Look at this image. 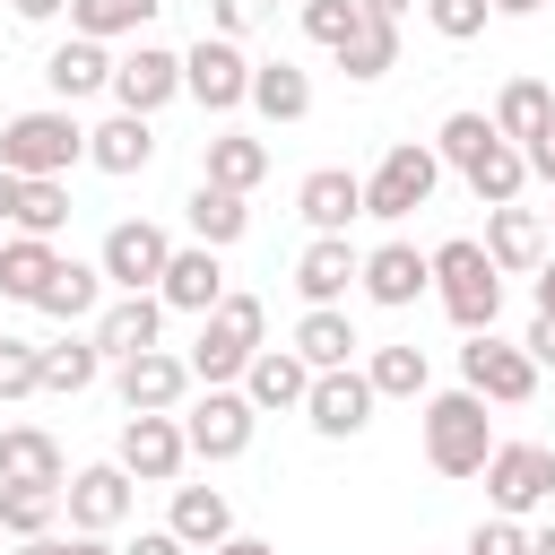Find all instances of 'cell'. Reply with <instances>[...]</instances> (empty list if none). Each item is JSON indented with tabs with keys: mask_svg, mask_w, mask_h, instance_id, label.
Masks as SVG:
<instances>
[{
	"mask_svg": "<svg viewBox=\"0 0 555 555\" xmlns=\"http://www.w3.org/2000/svg\"><path fill=\"white\" fill-rule=\"evenodd\" d=\"M78 156H87V130L69 104H35V113L0 121V173H17V182H69Z\"/></svg>",
	"mask_w": 555,
	"mask_h": 555,
	"instance_id": "6da1fadb",
	"label": "cell"
},
{
	"mask_svg": "<svg viewBox=\"0 0 555 555\" xmlns=\"http://www.w3.org/2000/svg\"><path fill=\"white\" fill-rule=\"evenodd\" d=\"M260 330H269V304L260 295H234L225 286V304L199 321V338L182 347V364H191V382H208V390H234L243 382V364L260 356Z\"/></svg>",
	"mask_w": 555,
	"mask_h": 555,
	"instance_id": "7a4b0ae2",
	"label": "cell"
},
{
	"mask_svg": "<svg viewBox=\"0 0 555 555\" xmlns=\"http://www.w3.org/2000/svg\"><path fill=\"white\" fill-rule=\"evenodd\" d=\"M425 269H434V295H442V312H451L468 338H477V330H494V312H503V278H494L486 243L451 234V243H434V251H425Z\"/></svg>",
	"mask_w": 555,
	"mask_h": 555,
	"instance_id": "3957f363",
	"label": "cell"
},
{
	"mask_svg": "<svg viewBox=\"0 0 555 555\" xmlns=\"http://www.w3.org/2000/svg\"><path fill=\"white\" fill-rule=\"evenodd\" d=\"M416 425H425V468L434 477H477L486 451H494V425H486V399L477 390H434Z\"/></svg>",
	"mask_w": 555,
	"mask_h": 555,
	"instance_id": "277c9868",
	"label": "cell"
},
{
	"mask_svg": "<svg viewBox=\"0 0 555 555\" xmlns=\"http://www.w3.org/2000/svg\"><path fill=\"white\" fill-rule=\"evenodd\" d=\"M434 182H442V156H434L425 139H399V147L364 173V217L399 225V217H416V208L434 199Z\"/></svg>",
	"mask_w": 555,
	"mask_h": 555,
	"instance_id": "5b68a950",
	"label": "cell"
},
{
	"mask_svg": "<svg viewBox=\"0 0 555 555\" xmlns=\"http://www.w3.org/2000/svg\"><path fill=\"white\" fill-rule=\"evenodd\" d=\"M477 477H486V494H494V520H520V512L555 503V451H546V442H494Z\"/></svg>",
	"mask_w": 555,
	"mask_h": 555,
	"instance_id": "8992f818",
	"label": "cell"
},
{
	"mask_svg": "<svg viewBox=\"0 0 555 555\" xmlns=\"http://www.w3.org/2000/svg\"><path fill=\"white\" fill-rule=\"evenodd\" d=\"M165 260H173V234H165L156 217H121V225L104 234V251H95L104 286H121V295H156Z\"/></svg>",
	"mask_w": 555,
	"mask_h": 555,
	"instance_id": "52a82bcc",
	"label": "cell"
},
{
	"mask_svg": "<svg viewBox=\"0 0 555 555\" xmlns=\"http://www.w3.org/2000/svg\"><path fill=\"white\" fill-rule=\"evenodd\" d=\"M251 434H260V408H251L243 390H199V399L182 408V442H191V460H243Z\"/></svg>",
	"mask_w": 555,
	"mask_h": 555,
	"instance_id": "ba28073f",
	"label": "cell"
},
{
	"mask_svg": "<svg viewBox=\"0 0 555 555\" xmlns=\"http://www.w3.org/2000/svg\"><path fill=\"white\" fill-rule=\"evenodd\" d=\"M460 390H477L486 408H520L529 390H538V364L512 347V338H494V330H477L468 347H460Z\"/></svg>",
	"mask_w": 555,
	"mask_h": 555,
	"instance_id": "9c48e42d",
	"label": "cell"
},
{
	"mask_svg": "<svg viewBox=\"0 0 555 555\" xmlns=\"http://www.w3.org/2000/svg\"><path fill=\"white\" fill-rule=\"evenodd\" d=\"M182 95H191L199 113H234V104L251 95V61H243V43L199 35V43L182 52Z\"/></svg>",
	"mask_w": 555,
	"mask_h": 555,
	"instance_id": "30bf717a",
	"label": "cell"
},
{
	"mask_svg": "<svg viewBox=\"0 0 555 555\" xmlns=\"http://www.w3.org/2000/svg\"><path fill=\"white\" fill-rule=\"evenodd\" d=\"M173 95H182V52H165V43H130V52L113 61V104H121V113L156 121Z\"/></svg>",
	"mask_w": 555,
	"mask_h": 555,
	"instance_id": "8fae6325",
	"label": "cell"
},
{
	"mask_svg": "<svg viewBox=\"0 0 555 555\" xmlns=\"http://www.w3.org/2000/svg\"><path fill=\"white\" fill-rule=\"evenodd\" d=\"M113 390H121L130 416H173V408L191 399V364H182L173 347H147V356H121V364H113Z\"/></svg>",
	"mask_w": 555,
	"mask_h": 555,
	"instance_id": "7c38bea8",
	"label": "cell"
},
{
	"mask_svg": "<svg viewBox=\"0 0 555 555\" xmlns=\"http://www.w3.org/2000/svg\"><path fill=\"white\" fill-rule=\"evenodd\" d=\"M304 425H312L321 442H356V434L373 425V382H364L356 364L312 373V390H304Z\"/></svg>",
	"mask_w": 555,
	"mask_h": 555,
	"instance_id": "4fadbf2b",
	"label": "cell"
},
{
	"mask_svg": "<svg viewBox=\"0 0 555 555\" xmlns=\"http://www.w3.org/2000/svg\"><path fill=\"white\" fill-rule=\"evenodd\" d=\"M113 460H121V477L139 486H173L182 477V460H191V442H182V416H130L121 425V442H113Z\"/></svg>",
	"mask_w": 555,
	"mask_h": 555,
	"instance_id": "5bb4252c",
	"label": "cell"
},
{
	"mask_svg": "<svg viewBox=\"0 0 555 555\" xmlns=\"http://www.w3.org/2000/svg\"><path fill=\"white\" fill-rule=\"evenodd\" d=\"M61 512H69V529H78V538H113V529L130 520V477H121V460L78 468V477L61 486Z\"/></svg>",
	"mask_w": 555,
	"mask_h": 555,
	"instance_id": "9a60e30c",
	"label": "cell"
},
{
	"mask_svg": "<svg viewBox=\"0 0 555 555\" xmlns=\"http://www.w3.org/2000/svg\"><path fill=\"white\" fill-rule=\"evenodd\" d=\"M356 286H364L382 312H408L416 295H434V269H425V251H416V243H373V251H364V269H356Z\"/></svg>",
	"mask_w": 555,
	"mask_h": 555,
	"instance_id": "2e32d148",
	"label": "cell"
},
{
	"mask_svg": "<svg viewBox=\"0 0 555 555\" xmlns=\"http://www.w3.org/2000/svg\"><path fill=\"white\" fill-rule=\"evenodd\" d=\"M156 304L208 321V312L225 304V269H217V251H208V243H173V260H165V278H156Z\"/></svg>",
	"mask_w": 555,
	"mask_h": 555,
	"instance_id": "e0dca14e",
	"label": "cell"
},
{
	"mask_svg": "<svg viewBox=\"0 0 555 555\" xmlns=\"http://www.w3.org/2000/svg\"><path fill=\"white\" fill-rule=\"evenodd\" d=\"M156 330H165V304H156V295H113V304L87 321V338H95V356H104V364L147 356V347H156Z\"/></svg>",
	"mask_w": 555,
	"mask_h": 555,
	"instance_id": "ac0fdd59",
	"label": "cell"
},
{
	"mask_svg": "<svg viewBox=\"0 0 555 555\" xmlns=\"http://www.w3.org/2000/svg\"><path fill=\"white\" fill-rule=\"evenodd\" d=\"M486 260H494V278H529L538 260H546V217L538 208H486Z\"/></svg>",
	"mask_w": 555,
	"mask_h": 555,
	"instance_id": "d6986e66",
	"label": "cell"
},
{
	"mask_svg": "<svg viewBox=\"0 0 555 555\" xmlns=\"http://www.w3.org/2000/svg\"><path fill=\"white\" fill-rule=\"evenodd\" d=\"M486 121H494V139H512V147L529 156V147L555 130V87H546V78H503V95H494Z\"/></svg>",
	"mask_w": 555,
	"mask_h": 555,
	"instance_id": "ffe728a7",
	"label": "cell"
},
{
	"mask_svg": "<svg viewBox=\"0 0 555 555\" xmlns=\"http://www.w3.org/2000/svg\"><path fill=\"white\" fill-rule=\"evenodd\" d=\"M295 208H304V225H312V234H347V225L364 217V182H356L347 165H321V173H304V182H295Z\"/></svg>",
	"mask_w": 555,
	"mask_h": 555,
	"instance_id": "44dd1931",
	"label": "cell"
},
{
	"mask_svg": "<svg viewBox=\"0 0 555 555\" xmlns=\"http://www.w3.org/2000/svg\"><path fill=\"white\" fill-rule=\"evenodd\" d=\"M0 486H69V460H61V442L43 434V425H9L0 434Z\"/></svg>",
	"mask_w": 555,
	"mask_h": 555,
	"instance_id": "7402d4cb",
	"label": "cell"
},
{
	"mask_svg": "<svg viewBox=\"0 0 555 555\" xmlns=\"http://www.w3.org/2000/svg\"><path fill=\"white\" fill-rule=\"evenodd\" d=\"M43 87H52V104L104 95V87H113V52H104V43H87V35H69V43H52V61H43Z\"/></svg>",
	"mask_w": 555,
	"mask_h": 555,
	"instance_id": "603a6c76",
	"label": "cell"
},
{
	"mask_svg": "<svg viewBox=\"0 0 555 555\" xmlns=\"http://www.w3.org/2000/svg\"><path fill=\"white\" fill-rule=\"evenodd\" d=\"M356 269H364V251H356L347 234H312L304 260H295V286H304V304H338V295L356 286Z\"/></svg>",
	"mask_w": 555,
	"mask_h": 555,
	"instance_id": "cb8c5ba5",
	"label": "cell"
},
{
	"mask_svg": "<svg viewBox=\"0 0 555 555\" xmlns=\"http://www.w3.org/2000/svg\"><path fill=\"white\" fill-rule=\"evenodd\" d=\"M304 390H312V364L295 356V347H260L251 364H243V399L269 416V408H304Z\"/></svg>",
	"mask_w": 555,
	"mask_h": 555,
	"instance_id": "d4e9b609",
	"label": "cell"
},
{
	"mask_svg": "<svg viewBox=\"0 0 555 555\" xmlns=\"http://www.w3.org/2000/svg\"><path fill=\"white\" fill-rule=\"evenodd\" d=\"M87 165H95V173H147V165H156V130H147L139 113H113V121L87 130Z\"/></svg>",
	"mask_w": 555,
	"mask_h": 555,
	"instance_id": "484cf974",
	"label": "cell"
},
{
	"mask_svg": "<svg viewBox=\"0 0 555 555\" xmlns=\"http://www.w3.org/2000/svg\"><path fill=\"white\" fill-rule=\"evenodd\" d=\"M260 173H269V139H243V130H225V139H208L199 147V182H217V191H260Z\"/></svg>",
	"mask_w": 555,
	"mask_h": 555,
	"instance_id": "4316f807",
	"label": "cell"
},
{
	"mask_svg": "<svg viewBox=\"0 0 555 555\" xmlns=\"http://www.w3.org/2000/svg\"><path fill=\"white\" fill-rule=\"evenodd\" d=\"M35 312H43V321H95V312H104V269H95V260H61V269L43 278V295H35Z\"/></svg>",
	"mask_w": 555,
	"mask_h": 555,
	"instance_id": "83f0119b",
	"label": "cell"
},
{
	"mask_svg": "<svg viewBox=\"0 0 555 555\" xmlns=\"http://www.w3.org/2000/svg\"><path fill=\"white\" fill-rule=\"evenodd\" d=\"M356 347H364V338H356V321H347L338 304H312V312L295 321V356H304L312 373H338V364H356Z\"/></svg>",
	"mask_w": 555,
	"mask_h": 555,
	"instance_id": "f1b7e54d",
	"label": "cell"
},
{
	"mask_svg": "<svg viewBox=\"0 0 555 555\" xmlns=\"http://www.w3.org/2000/svg\"><path fill=\"white\" fill-rule=\"evenodd\" d=\"M165 529H173L182 546H225V538H234V503H225L217 486H173Z\"/></svg>",
	"mask_w": 555,
	"mask_h": 555,
	"instance_id": "f546056e",
	"label": "cell"
},
{
	"mask_svg": "<svg viewBox=\"0 0 555 555\" xmlns=\"http://www.w3.org/2000/svg\"><path fill=\"white\" fill-rule=\"evenodd\" d=\"M260 121H304L312 113V78L295 61H251V95H243Z\"/></svg>",
	"mask_w": 555,
	"mask_h": 555,
	"instance_id": "4dcf8cb0",
	"label": "cell"
},
{
	"mask_svg": "<svg viewBox=\"0 0 555 555\" xmlns=\"http://www.w3.org/2000/svg\"><path fill=\"white\" fill-rule=\"evenodd\" d=\"M182 217H191V243H208V251H225V243H243V225H251V208H243V191H217V182H199V191L182 199Z\"/></svg>",
	"mask_w": 555,
	"mask_h": 555,
	"instance_id": "1f68e13d",
	"label": "cell"
},
{
	"mask_svg": "<svg viewBox=\"0 0 555 555\" xmlns=\"http://www.w3.org/2000/svg\"><path fill=\"white\" fill-rule=\"evenodd\" d=\"M52 269H61L52 243H35V234H9V243H0V295H9V304H35Z\"/></svg>",
	"mask_w": 555,
	"mask_h": 555,
	"instance_id": "d6a6232c",
	"label": "cell"
},
{
	"mask_svg": "<svg viewBox=\"0 0 555 555\" xmlns=\"http://www.w3.org/2000/svg\"><path fill=\"white\" fill-rule=\"evenodd\" d=\"M147 17H165V0H69V35H87V43L139 35Z\"/></svg>",
	"mask_w": 555,
	"mask_h": 555,
	"instance_id": "836d02e7",
	"label": "cell"
},
{
	"mask_svg": "<svg viewBox=\"0 0 555 555\" xmlns=\"http://www.w3.org/2000/svg\"><path fill=\"white\" fill-rule=\"evenodd\" d=\"M520 182H529V156H520L512 139H494V147L468 165V191H477L486 208H512V199H520Z\"/></svg>",
	"mask_w": 555,
	"mask_h": 555,
	"instance_id": "e575fe53",
	"label": "cell"
},
{
	"mask_svg": "<svg viewBox=\"0 0 555 555\" xmlns=\"http://www.w3.org/2000/svg\"><path fill=\"white\" fill-rule=\"evenodd\" d=\"M364 382H373V399H425V347H373L364 356Z\"/></svg>",
	"mask_w": 555,
	"mask_h": 555,
	"instance_id": "d590c367",
	"label": "cell"
},
{
	"mask_svg": "<svg viewBox=\"0 0 555 555\" xmlns=\"http://www.w3.org/2000/svg\"><path fill=\"white\" fill-rule=\"evenodd\" d=\"M52 520H61V494L52 486H0V538H52Z\"/></svg>",
	"mask_w": 555,
	"mask_h": 555,
	"instance_id": "8d00e7d4",
	"label": "cell"
},
{
	"mask_svg": "<svg viewBox=\"0 0 555 555\" xmlns=\"http://www.w3.org/2000/svg\"><path fill=\"white\" fill-rule=\"evenodd\" d=\"M347 78H382V69H399V26H382V17H364L338 52H330Z\"/></svg>",
	"mask_w": 555,
	"mask_h": 555,
	"instance_id": "74e56055",
	"label": "cell"
},
{
	"mask_svg": "<svg viewBox=\"0 0 555 555\" xmlns=\"http://www.w3.org/2000/svg\"><path fill=\"white\" fill-rule=\"evenodd\" d=\"M17 234H35V243H52L61 225H69V182H17V217H9Z\"/></svg>",
	"mask_w": 555,
	"mask_h": 555,
	"instance_id": "f35d334b",
	"label": "cell"
},
{
	"mask_svg": "<svg viewBox=\"0 0 555 555\" xmlns=\"http://www.w3.org/2000/svg\"><path fill=\"white\" fill-rule=\"evenodd\" d=\"M104 373V356H95V338H61V347H43V390H61V399H78L87 382Z\"/></svg>",
	"mask_w": 555,
	"mask_h": 555,
	"instance_id": "ab89813d",
	"label": "cell"
},
{
	"mask_svg": "<svg viewBox=\"0 0 555 555\" xmlns=\"http://www.w3.org/2000/svg\"><path fill=\"white\" fill-rule=\"evenodd\" d=\"M486 147H494V121H486V113H442V130H434V156H442V165L468 173Z\"/></svg>",
	"mask_w": 555,
	"mask_h": 555,
	"instance_id": "60d3db41",
	"label": "cell"
},
{
	"mask_svg": "<svg viewBox=\"0 0 555 555\" xmlns=\"http://www.w3.org/2000/svg\"><path fill=\"white\" fill-rule=\"evenodd\" d=\"M26 390H43V347L0 330V399H26Z\"/></svg>",
	"mask_w": 555,
	"mask_h": 555,
	"instance_id": "b9f144b4",
	"label": "cell"
},
{
	"mask_svg": "<svg viewBox=\"0 0 555 555\" xmlns=\"http://www.w3.org/2000/svg\"><path fill=\"white\" fill-rule=\"evenodd\" d=\"M356 26H364V9H356V0H304V35H312L321 52H338Z\"/></svg>",
	"mask_w": 555,
	"mask_h": 555,
	"instance_id": "7bdbcfd3",
	"label": "cell"
},
{
	"mask_svg": "<svg viewBox=\"0 0 555 555\" xmlns=\"http://www.w3.org/2000/svg\"><path fill=\"white\" fill-rule=\"evenodd\" d=\"M425 17H434V35H442V43H468V35H486V17H494V9H486V0H425Z\"/></svg>",
	"mask_w": 555,
	"mask_h": 555,
	"instance_id": "ee69618b",
	"label": "cell"
},
{
	"mask_svg": "<svg viewBox=\"0 0 555 555\" xmlns=\"http://www.w3.org/2000/svg\"><path fill=\"white\" fill-rule=\"evenodd\" d=\"M208 17H217V35H225V43H243L251 26H269V17H278V0H208Z\"/></svg>",
	"mask_w": 555,
	"mask_h": 555,
	"instance_id": "f6af8a7d",
	"label": "cell"
},
{
	"mask_svg": "<svg viewBox=\"0 0 555 555\" xmlns=\"http://www.w3.org/2000/svg\"><path fill=\"white\" fill-rule=\"evenodd\" d=\"M460 555H529V529H520V520H477Z\"/></svg>",
	"mask_w": 555,
	"mask_h": 555,
	"instance_id": "bcb514c9",
	"label": "cell"
},
{
	"mask_svg": "<svg viewBox=\"0 0 555 555\" xmlns=\"http://www.w3.org/2000/svg\"><path fill=\"white\" fill-rule=\"evenodd\" d=\"M520 356H529V364H555V321H546V312L529 321V338H520Z\"/></svg>",
	"mask_w": 555,
	"mask_h": 555,
	"instance_id": "7dc6e473",
	"label": "cell"
},
{
	"mask_svg": "<svg viewBox=\"0 0 555 555\" xmlns=\"http://www.w3.org/2000/svg\"><path fill=\"white\" fill-rule=\"evenodd\" d=\"M121 555H191V546H182V538H173V529H139V538H130V546H121Z\"/></svg>",
	"mask_w": 555,
	"mask_h": 555,
	"instance_id": "c3c4849f",
	"label": "cell"
},
{
	"mask_svg": "<svg viewBox=\"0 0 555 555\" xmlns=\"http://www.w3.org/2000/svg\"><path fill=\"white\" fill-rule=\"evenodd\" d=\"M529 295H538V312H546V321H555V251H546V260H538V269H529Z\"/></svg>",
	"mask_w": 555,
	"mask_h": 555,
	"instance_id": "681fc988",
	"label": "cell"
},
{
	"mask_svg": "<svg viewBox=\"0 0 555 555\" xmlns=\"http://www.w3.org/2000/svg\"><path fill=\"white\" fill-rule=\"evenodd\" d=\"M9 9H17V17H26V26H43V17H61V9H69V0H9Z\"/></svg>",
	"mask_w": 555,
	"mask_h": 555,
	"instance_id": "f907efd6",
	"label": "cell"
},
{
	"mask_svg": "<svg viewBox=\"0 0 555 555\" xmlns=\"http://www.w3.org/2000/svg\"><path fill=\"white\" fill-rule=\"evenodd\" d=\"M356 9H364V17H382V26H399V17H408V0H356Z\"/></svg>",
	"mask_w": 555,
	"mask_h": 555,
	"instance_id": "816d5d0a",
	"label": "cell"
},
{
	"mask_svg": "<svg viewBox=\"0 0 555 555\" xmlns=\"http://www.w3.org/2000/svg\"><path fill=\"white\" fill-rule=\"evenodd\" d=\"M529 173H546V182H555V130H546V139L529 147Z\"/></svg>",
	"mask_w": 555,
	"mask_h": 555,
	"instance_id": "f5cc1de1",
	"label": "cell"
},
{
	"mask_svg": "<svg viewBox=\"0 0 555 555\" xmlns=\"http://www.w3.org/2000/svg\"><path fill=\"white\" fill-rule=\"evenodd\" d=\"M208 555H278L269 538H225V546H208Z\"/></svg>",
	"mask_w": 555,
	"mask_h": 555,
	"instance_id": "db71d44e",
	"label": "cell"
},
{
	"mask_svg": "<svg viewBox=\"0 0 555 555\" xmlns=\"http://www.w3.org/2000/svg\"><path fill=\"white\" fill-rule=\"evenodd\" d=\"M486 9H494V17H538L546 0H486Z\"/></svg>",
	"mask_w": 555,
	"mask_h": 555,
	"instance_id": "11a10c76",
	"label": "cell"
},
{
	"mask_svg": "<svg viewBox=\"0 0 555 555\" xmlns=\"http://www.w3.org/2000/svg\"><path fill=\"white\" fill-rule=\"evenodd\" d=\"M69 555H121L113 538H69Z\"/></svg>",
	"mask_w": 555,
	"mask_h": 555,
	"instance_id": "9f6ffc18",
	"label": "cell"
},
{
	"mask_svg": "<svg viewBox=\"0 0 555 555\" xmlns=\"http://www.w3.org/2000/svg\"><path fill=\"white\" fill-rule=\"evenodd\" d=\"M17 555H69V538H26Z\"/></svg>",
	"mask_w": 555,
	"mask_h": 555,
	"instance_id": "6f0895ef",
	"label": "cell"
},
{
	"mask_svg": "<svg viewBox=\"0 0 555 555\" xmlns=\"http://www.w3.org/2000/svg\"><path fill=\"white\" fill-rule=\"evenodd\" d=\"M0 217H17V173H0Z\"/></svg>",
	"mask_w": 555,
	"mask_h": 555,
	"instance_id": "680465c9",
	"label": "cell"
},
{
	"mask_svg": "<svg viewBox=\"0 0 555 555\" xmlns=\"http://www.w3.org/2000/svg\"><path fill=\"white\" fill-rule=\"evenodd\" d=\"M529 555H555V520H546V529H538V538H529Z\"/></svg>",
	"mask_w": 555,
	"mask_h": 555,
	"instance_id": "91938a15",
	"label": "cell"
},
{
	"mask_svg": "<svg viewBox=\"0 0 555 555\" xmlns=\"http://www.w3.org/2000/svg\"><path fill=\"white\" fill-rule=\"evenodd\" d=\"M546 234H555V208H546Z\"/></svg>",
	"mask_w": 555,
	"mask_h": 555,
	"instance_id": "94428289",
	"label": "cell"
}]
</instances>
